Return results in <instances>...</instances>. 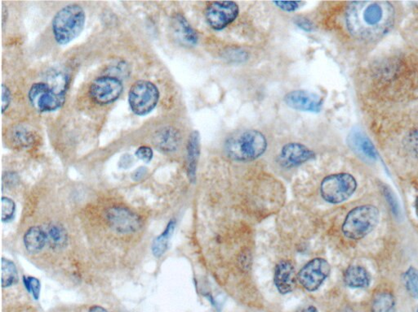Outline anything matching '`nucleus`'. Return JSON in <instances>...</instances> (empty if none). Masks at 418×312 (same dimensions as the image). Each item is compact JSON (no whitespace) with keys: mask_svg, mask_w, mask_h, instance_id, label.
Masks as SVG:
<instances>
[{"mask_svg":"<svg viewBox=\"0 0 418 312\" xmlns=\"http://www.w3.org/2000/svg\"><path fill=\"white\" fill-rule=\"evenodd\" d=\"M330 270V265L325 259H314L301 269L297 279L307 291H316L327 279Z\"/></svg>","mask_w":418,"mask_h":312,"instance_id":"nucleus-9","label":"nucleus"},{"mask_svg":"<svg viewBox=\"0 0 418 312\" xmlns=\"http://www.w3.org/2000/svg\"><path fill=\"white\" fill-rule=\"evenodd\" d=\"M417 312H418V310H417Z\"/></svg>","mask_w":418,"mask_h":312,"instance_id":"nucleus-40","label":"nucleus"},{"mask_svg":"<svg viewBox=\"0 0 418 312\" xmlns=\"http://www.w3.org/2000/svg\"><path fill=\"white\" fill-rule=\"evenodd\" d=\"M404 281L410 296L418 298V270L409 268L404 274Z\"/></svg>","mask_w":418,"mask_h":312,"instance_id":"nucleus-25","label":"nucleus"},{"mask_svg":"<svg viewBox=\"0 0 418 312\" xmlns=\"http://www.w3.org/2000/svg\"><path fill=\"white\" fill-rule=\"evenodd\" d=\"M47 244L55 250H61L67 246L68 236L64 228L59 224H50L45 230Z\"/></svg>","mask_w":418,"mask_h":312,"instance_id":"nucleus-21","label":"nucleus"},{"mask_svg":"<svg viewBox=\"0 0 418 312\" xmlns=\"http://www.w3.org/2000/svg\"><path fill=\"white\" fill-rule=\"evenodd\" d=\"M47 244V236L45 230L40 227H31L29 229L24 236V244L26 249L36 254L43 250Z\"/></svg>","mask_w":418,"mask_h":312,"instance_id":"nucleus-20","label":"nucleus"},{"mask_svg":"<svg viewBox=\"0 0 418 312\" xmlns=\"http://www.w3.org/2000/svg\"><path fill=\"white\" fill-rule=\"evenodd\" d=\"M396 11L386 1H360L349 4L346 23L354 38L374 41L385 36L394 26Z\"/></svg>","mask_w":418,"mask_h":312,"instance_id":"nucleus-1","label":"nucleus"},{"mask_svg":"<svg viewBox=\"0 0 418 312\" xmlns=\"http://www.w3.org/2000/svg\"><path fill=\"white\" fill-rule=\"evenodd\" d=\"M89 312H109L105 308L101 307V306H94L89 309Z\"/></svg>","mask_w":418,"mask_h":312,"instance_id":"nucleus-36","label":"nucleus"},{"mask_svg":"<svg viewBox=\"0 0 418 312\" xmlns=\"http://www.w3.org/2000/svg\"><path fill=\"white\" fill-rule=\"evenodd\" d=\"M16 211V204L13 199L7 197L2 198V222H9L14 218Z\"/></svg>","mask_w":418,"mask_h":312,"instance_id":"nucleus-27","label":"nucleus"},{"mask_svg":"<svg viewBox=\"0 0 418 312\" xmlns=\"http://www.w3.org/2000/svg\"><path fill=\"white\" fill-rule=\"evenodd\" d=\"M106 217L110 227L119 234H133L141 227V219L129 208L123 207L108 208Z\"/></svg>","mask_w":418,"mask_h":312,"instance_id":"nucleus-11","label":"nucleus"},{"mask_svg":"<svg viewBox=\"0 0 418 312\" xmlns=\"http://www.w3.org/2000/svg\"><path fill=\"white\" fill-rule=\"evenodd\" d=\"M199 134L198 131L191 132L187 145V172L192 182L196 181L197 163L199 156Z\"/></svg>","mask_w":418,"mask_h":312,"instance_id":"nucleus-17","label":"nucleus"},{"mask_svg":"<svg viewBox=\"0 0 418 312\" xmlns=\"http://www.w3.org/2000/svg\"><path fill=\"white\" fill-rule=\"evenodd\" d=\"M8 9H6L5 6L3 8V27H5L6 21H8Z\"/></svg>","mask_w":418,"mask_h":312,"instance_id":"nucleus-37","label":"nucleus"},{"mask_svg":"<svg viewBox=\"0 0 418 312\" xmlns=\"http://www.w3.org/2000/svg\"><path fill=\"white\" fill-rule=\"evenodd\" d=\"M159 100L157 86L149 80H139L130 88L129 106L137 115H146L153 111Z\"/></svg>","mask_w":418,"mask_h":312,"instance_id":"nucleus-7","label":"nucleus"},{"mask_svg":"<svg viewBox=\"0 0 418 312\" xmlns=\"http://www.w3.org/2000/svg\"><path fill=\"white\" fill-rule=\"evenodd\" d=\"M274 4L277 6V7L283 11H296L302 7V4L304 3L301 1H295V2H286V1H278L274 2Z\"/></svg>","mask_w":418,"mask_h":312,"instance_id":"nucleus-30","label":"nucleus"},{"mask_svg":"<svg viewBox=\"0 0 418 312\" xmlns=\"http://www.w3.org/2000/svg\"><path fill=\"white\" fill-rule=\"evenodd\" d=\"M2 113L7 111L11 103V91L7 85H2Z\"/></svg>","mask_w":418,"mask_h":312,"instance_id":"nucleus-31","label":"nucleus"},{"mask_svg":"<svg viewBox=\"0 0 418 312\" xmlns=\"http://www.w3.org/2000/svg\"><path fill=\"white\" fill-rule=\"evenodd\" d=\"M19 281V274L16 265L11 260L2 259V286L8 288L14 286Z\"/></svg>","mask_w":418,"mask_h":312,"instance_id":"nucleus-24","label":"nucleus"},{"mask_svg":"<svg viewBox=\"0 0 418 312\" xmlns=\"http://www.w3.org/2000/svg\"><path fill=\"white\" fill-rule=\"evenodd\" d=\"M147 175V169L146 167H140L133 173V179L135 182H139L143 177Z\"/></svg>","mask_w":418,"mask_h":312,"instance_id":"nucleus-34","label":"nucleus"},{"mask_svg":"<svg viewBox=\"0 0 418 312\" xmlns=\"http://www.w3.org/2000/svg\"><path fill=\"white\" fill-rule=\"evenodd\" d=\"M274 281L280 293L287 294L293 291L296 285L294 264L287 260L278 264L274 271Z\"/></svg>","mask_w":418,"mask_h":312,"instance_id":"nucleus-15","label":"nucleus"},{"mask_svg":"<svg viewBox=\"0 0 418 312\" xmlns=\"http://www.w3.org/2000/svg\"><path fill=\"white\" fill-rule=\"evenodd\" d=\"M347 142L349 147L360 157L372 161L377 159V152L373 142L362 130H352L348 135Z\"/></svg>","mask_w":418,"mask_h":312,"instance_id":"nucleus-14","label":"nucleus"},{"mask_svg":"<svg viewBox=\"0 0 418 312\" xmlns=\"http://www.w3.org/2000/svg\"><path fill=\"white\" fill-rule=\"evenodd\" d=\"M181 142L180 132L171 126L159 130L153 137L154 145L160 152L165 153L175 152L179 147Z\"/></svg>","mask_w":418,"mask_h":312,"instance_id":"nucleus-16","label":"nucleus"},{"mask_svg":"<svg viewBox=\"0 0 418 312\" xmlns=\"http://www.w3.org/2000/svg\"><path fill=\"white\" fill-rule=\"evenodd\" d=\"M372 312H397L396 299L389 292L377 293L372 303Z\"/></svg>","mask_w":418,"mask_h":312,"instance_id":"nucleus-23","label":"nucleus"},{"mask_svg":"<svg viewBox=\"0 0 418 312\" xmlns=\"http://www.w3.org/2000/svg\"><path fill=\"white\" fill-rule=\"evenodd\" d=\"M297 25L305 31H312L313 28L312 23L305 19H297Z\"/></svg>","mask_w":418,"mask_h":312,"instance_id":"nucleus-33","label":"nucleus"},{"mask_svg":"<svg viewBox=\"0 0 418 312\" xmlns=\"http://www.w3.org/2000/svg\"><path fill=\"white\" fill-rule=\"evenodd\" d=\"M239 9L232 1L213 2L205 11L206 20L215 31H222L237 19Z\"/></svg>","mask_w":418,"mask_h":312,"instance_id":"nucleus-10","label":"nucleus"},{"mask_svg":"<svg viewBox=\"0 0 418 312\" xmlns=\"http://www.w3.org/2000/svg\"><path fill=\"white\" fill-rule=\"evenodd\" d=\"M287 105L297 111L317 113L322 111L323 101L312 92L307 90H294L284 97Z\"/></svg>","mask_w":418,"mask_h":312,"instance_id":"nucleus-12","label":"nucleus"},{"mask_svg":"<svg viewBox=\"0 0 418 312\" xmlns=\"http://www.w3.org/2000/svg\"><path fill=\"white\" fill-rule=\"evenodd\" d=\"M14 182H16V176L15 175V173L11 172V175L8 173L7 179H6V182L4 183L14 184Z\"/></svg>","mask_w":418,"mask_h":312,"instance_id":"nucleus-35","label":"nucleus"},{"mask_svg":"<svg viewBox=\"0 0 418 312\" xmlns=\"http://www.w3.org/2000/svg\"><path fill=\"white\" fill-rule=\"evenodd\" d=\"M123 90L121 80L117 78L105 76L96 78L91 83L89 95L97 104L106 105L116 101Z\"/></svg>","mask_w":418,"mask_h":312,"instance_id":"nucleus-8","label":"nucleus"},{"mask_svg":"<svg viewBox=\"0 0 418 312\" xmlns=\"http://www.w3.org/2000/svg\"><path fill=\"white\" fill-rule=\"evenodd\" d=\"M267 141L259 130H250L239 132L226 142L225 151L232 160L251 161L264 154Z\"/></svg>","mask_w":418,"mask_h":312,"instance_id":"nucleus-4","label":"nucleus"},{"mask_svg":"<svg viewBox=\"0 0 418 312\" xmlns=\"http://www.w3.org/2000/svg\"><path fill=\"white\" fill-rule=\"evenodd\" d=\"M301 312H318V310L314 306H309V307L303 309Z\"/></svg>","mask_w":418,"mask_h":312,"instance_id":"nucleus-38","label":"nucleus"},{"mask_svg":"<svg viewBox=\"0 0 418 312\" xmlns=\"http://www.w3.org/2000/svg\"><path fill=\"white\" fill-rule=\"evenodd\" d=\"M153 155L152 149L146 146L140 147L136 152V157L144 161L145 163H150L153 159Z\"/></svg>","mask_w":418,"mask_h":312,"instance_id":"nucleus-29","label":"nucleus"},{"mask_svg":"<svg viewBox=\"0 0 418 312\" xmlns=\"http://www.w3.org/2000/svg\"><path fill=\"white\" fill-rule=\"evenodd\" d=\"M85 21V11L78 4H69L57 11L51 22L56 42L60 45L72 42L82 33Z\"/></svg>","mask_w":418,"mask_h":312,"instance_id":"nucleus-3","label":"nucleus"},{"mask_svg":"<svg viewBox=\"0 0 418 312\" xmlns=\"http://www.w3.org/2000/svg\"><path fill=\"white\" fill-rule=\"evenodd\" d=\"M357 188V182L353 176L348 173H337L324 179L320 192L325 201L337 204L351 198Z\"/></svg>","mask_w":418,"mask_h":312,"instance_id":"nucleus-6","label":"nucleus"},{"mask_svg":"<svg viewBox=\"0 0 418 312\" xmlns=\"http://www.w3.org/2000/svg\"><path fill=\"white\" fill-rule=\"evenodd\" d=\"M68 85L69 77L66 74L53 72L47 78V82L32 85L29 91V100L39 113L54 112L65 103Z\"/></svg>","mask_w":418,"mask_h":312,"instance_id":"nucleus-2","label":"nucleus"},{"mask_svg":"<svg viewBox=\"0 0 418 312\" xmlns=\"http://www.w3.org/2000/svg\"><path fill=\"white\" fill-rule=\"evenodd\" d=\"M13 137L16 144L23 147H30L34 141L31 132L21 128L16 130Z\"/></svg>","mask_w":418,"mask_h":312,"instance_id":"nucleus-26","label":"nucleus"},{"mask_svg":"<svg viewBox=\"0 0 418 312\" xmlns=\"http://www.w3.org/2000/svg\"><path fill=\"white\" fill-rule=\"evenodd\" d=\"M176 222L174 219H171L161 235L154 239L152 245V252L154 256L158 258L162 256L167 250L169 241L174 232Z\"/></svg>","mask_w":418,"mask_h":312,"instance_id":"nucleus-22","label":"nucleus"},{"mask_svg":"<svg viewBox=\"0 0 418 312\" xmlns=\"http://www.w3.org/2000/svg\"><path fill=\"white\" fill-rule=\"evenodd\" d=\"M134 164V158L133 156L126 154L124 155L119 160V166L121 167V169L127 170Z\"/></svg>","mask_w":418,"mask_h":312,"instance_id":"nucleus-32","label":"nucleus"},{"mask_svg":"<svg viewBox=\"0 0 418 312\" xmlns=\"http://www.w3.org/2000/svg\"><path fill=\"white\" fill-rule=\"evenodd\" d=\"M379 219L380 212L376 207H357L347 214L342 225V232L350 239H364L376 228Z\"/></svg>","mask_w":418,"mask_h":312,"instance_id":"nucleus-5","label":"nucleus"},{"mask_svg":"<svg viewBox=\"0 0 418 312\" xmlns=\"http://www.w3.org/2000/svg\"><path fill=\"white\" fill-rule=\"evenodd\" d=\"M314 153L303 144L292 142L286 144L279 155V163L285 167L299 166L312 160Z\"/></svg>","mask_w":418,"mask_h":312,"instance_id":"nucleus-13","label":"nucleus"},{"mask_svg":"<svg viewBox=\"0 0 418 312\" xmlns=\"http://www.w3.org/2000/svg\"><path fill=\"white\" fill-rule=\"evenodd\" d=\"M23 281H24L25 287L28 292L31 293L34 299L38 300L40 293V281L33 276H24L23 277Z\"/></svg>","mask_w":418,"mask_h":312,"instance_id":"nucleus-28","label":"nucleus"},{"mask_svg":"<svg viewBox=\"0 0 418 312\" xmlns=\"http://www.w3.org/2000/svg\"><path fill=\"white\" fill-rule=\"evenodd\" d=\"M174 28L176 36L181 40V42L191 46L197 43V33L189 24L184 16L179 14L174 17Z\"/></svg>","mask_w":418,"mask_h":312,"instance_id":"nucleus-19","label":"nucleus"},{"mask_svg":"<svg viewBox=\"0 0 418 312\" xmlns=\"http://www.w3.org/2000/svg\"><path fill=\"white\" fill-rule=\"evenodd\" d=\"M344 282L351 288H367L370 284V276L362 266H351L345 271Z\"/></svg>","mask_w":418,"mask_h":312,"instance_id":"nucleus-18","label":"nucleus"},{"mask_svg":"<svg viewBox=\"0 0 418 312\" xmlns=\"http://www.w3.org/2000/svg\"><path fill=\"white\" fill-rule=\"evenodd\" d=\"M416 211H417V214L418 216V198H417V202H416Z\"/></svg>","mask_w":418,"mask_h":312,"instance_id":"nucleus-39","label":"nucleus"}]
</instances>
